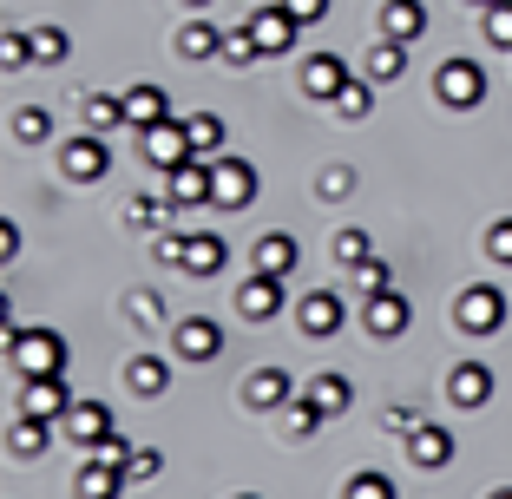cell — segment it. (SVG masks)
<instances>
[{"mask_svg": "<svg viewBox=\"0 0 512 499\" xmlns=\"http://www.w3.org/2000/svg\"><path fill=\"white\" fill-rule=\"evenodd\" d=\"M447 401H453L460 414L486 408V401H493V368H486V362H460V368L447 375Z\"/></svg>", "mask_w": 512, "mask_h": 499, "instance_id": "cell-16", "label": "cell"}, {"mask_svg": "<svg viewBox=\"0 0 512 499\" xmlns=\"http://www.w3.org/2000/svg\"><path fill=\"white\" fill-rule=\"evenodd\" d=\"M125 388H132L138 401H158V394L171 388V362H158V355H132V362H125Z\"/></svg>", "mask_w": 512, "mask_h": 499, "instance_id": "cell-23", "label": "cell"}, {"mask_svg": "<svg viewBox=\"0 0 512 499\" xmlns=\"http://www.w3.org/2000/svg\"><path fill=\"white\" fill-rule=\"evenodd\" d=\"M480 33L493 53H512V0H493V7H480Z\"/></svg>", "mask_w": 512, "mask_h": 499, "instance_id": "cell-32", "label": "cell"}, {"mask_svg": "<svg viewBox=\"0 0 512 499\" xmlns=\"http://www.w3.org/2000/svg\"><path fill=\"white\" fill-rule=\"evenodd\" d=\"M184 7H211V0H184Z\"/></svg>", "mask_w": 512, "mask_h": 499, "instance_id": "cell-52", "label": "cell"}, {"mask_svg": "<svg viewBox=\"0 0 512 499\" xmlns=\"http://www.w3.org/2000/svg\"><path fill=\"white\" fill-rule=\"evenodd\" d=\"M263 178H256L250 158H211V204L217 211H250Z\"/></svg>", "mask_w": 512, "mask_h": 499, "instance_id": "cell-3", "label": "cell"}, {"mask_svg": "<svg viewBox=\"0 0 512 499\" xmlns=\"http://www.w3.org/2000/svg\"><path fill=\"white\" fill-rule=\"evenodd\" d=\"M106 434H112V408H106V401H92V394H79L73 408H66V440L92 454Z\"/></svg>", "mask_w": 512, "mask_h": 499, "instance_id": "cell-14", "label": "cell"}, {"mask_svg": "<svg viewBox=\"0 0 512 499\" xmlns=\"http://www.w3.org/2000/svg\"><path fill=\"white\" fill-rule=\"evenodd\" d=\"M171 348H178V362H217V355H224V322L184 316L178 329H171Z\"/></svg>", "mask_w": 512, "mask_h": 499, "instance_id": "cell-10", "label": "cell"}, {"mask_svg": "<svg viewBox=\"0 0 512 499\" xmlns=\"http://www.w3.org/2000/svg\"><path fill=\"white\" fill-rule=\"evenodd\" d=\"M302 394H309V401H322V408H329V421H335V414H348V401H355L348 375H335V368H329V375H309V388H302Z\"/></svg>", "mask_w": 512, "mask_h": 499, "instance_id": "cell-30", "label": "cell"}, {"mask_svg": "<svg viewBox=\"0 0 512 499\" xmlns=\"http://www.w3.org/2000/svg\"><path fill=\"white\" fill-rule=\"evenodd\" d=\"M486 263L512 270V217H493V224H486Z\"/></svg>", "mask_w": 512, "mask_h": 499, "instance_id": "cell-38", "label": "cell"}, {"mask_svg": "<svg viewBox=\"0 0 512 499\" xmlns=\"http://www.w3.org/2000/svg\"><path fill=\"white\" fill-rule=\"evenodd\" d=\"M184 243H191V230H178V224L151 230V250H158V263H171V270H184Z\"/></svg>", "mask_w": 512, "mask_h": 499, "instance_id": "cell-36", "label": "cell"}, {"mask_svg": "<svg viewBox=\"0 0 512 499\" xmlns=\"http://www.w3.org/2000/svg\"><path fill=\"white\" fill-rule=\"evenodd\" d=\"M316 191L329 197V204H342V197L355 191V171H348V165H329V171H322V184H316Z\"/></svg>", "mask_w": 512, "mask_h": 499, "instance_id": "cell-47", "label": "cell"}, {"mask_svg": "<svg viewBox=\"0 0 512 499\" xmlns=\"http://www.w3.org/2000/svg\"><path fill=\"white\" fill-rule=\"evenodd\" d=\"M46 132H53V112H40V106L14 112V138L20 145H46Z\"/></svg>", "mask_w": 512, "mask_h": 499, "instance_id": "cell-39", "label": "cell"}, {"mask_svg": "<svg viewBox=\"0 0 512 499\" xmlns=\"http://www.w3.org/2000/svg\"><path fill=\"white\" fill-rule=\"evenodd\" d=\"M224 60H230V66H250V60H263V53H256V33H250V20H243V27H224Z\"/></svg>", "mask_w": 512, "mask_h": 499, "instance_id": "cell-37", "label": "cell"}, {"mask_svg": "<svg viewBox=\"0 0 512 499\" xmlns=\"http://www.w3.org/2000/svg\"><path fill=\"white\" fill-rule=\"evenodd\" d=\"M250 33H256V53H263V60H283L289 46H296L302 20L289 14L283 0H263V7H256V14H250Z\"/></svg>", "mask_w": 512, "mask_h": 499, "instance_id": "cell-8", "label": "cell"}, {"mask_svg": "<svg viewBox=\"0 0 512 499\" xmlns=\"http://www.w3.org/2000/svg\"><path fill=\"white\" fill-rule=\"evenodd\" d=\"M79 112H86L92 132H132V119H125V92H119V99H112V92H86V106H79Z\"/></svg>", "mask_w": 512, "mask_h": 499, "instance_id": "cell-28", "label": "cell"}, {"mask_svg": "<svg viewBox=\"0 0 512 499\" xmlns=\"http://www.w3.org/2000/svg\"><path fill=\"white\" fill-rule=\"evenodd\" d=\"M171 211H178V197L151 191V197H132V204H125V224H132V230H165Z\"/></svg>", "mask_w": 512, "mask_h": 499, "instance_id": "cell-26", "label": "cell"}, {"mask_svg": "<svg viewBox=\"0 0 512 499\" xmlns=\"http://www.w3.org/2000/svg\"><path fill=\"white\" fill-rule=\"evenodd\" d=\"M375 27L388 33V40H401V46H414L427 33V0H381V14H375Z\"/></svg>", "mask_w": 512, "mask_h": 499, "instance_id": "cell-18", "label": "cell"}, {"mask_svg": "<svg viewBox=\"0 0 512 499\" xmlns=\"http://www.w3.org/2000/svg\"><path fill=\"white\" fill-rule=\"evenodd\" d=\"M46 440H53V421H40V414H20V408H14V427H7V454H14V460H33V454H46Z\"/></svg>", "mask_w": 512, "mask_h": 499, "instance_id": "cell-24", "label": "cell"}, {"mask_svg": "<svg viewBox=\"0 0 512 499\" xmlns=\"http://www.w3.org/2000/svg\"><path fill=\"white\" fill-rule=\"evenodd\" d=\"M138 158H145L151 171H178L184 158H191V132H184V119H158L138 132Z\"/></svg>", "mask_w": 512, "mask_h": 499, "instance_id": "cell-6", "label": "cell"}, {"mask_svg": "<svg viewBox=\"0 0 512 499\" xmlns=\"http://www.w3.org/2000/svg\"><path fill=\"white\" fill-rule=\"evenodd\" d=\"M217 53H224V27H211V20L178 27V60H217Z\"/></svg>", "mask_w": 512, "mask_h": 499, "instance_id": "cell-25", "label": "cell"}, {"mask_svg": "<svg viewBox=\"0 0 512 499\" xmlns=\"http://www.w3.org/2000/svg\"><path fill=\"white\" fill-rule=\"evenodd\" d=\"M322 421H329V408H322V401H309V394H296V401H289V434H316Z\"/></svg>", "mask_w": 512, "mask_h": 499, "instance_id": "cell-40", "label": "cell"}, {"mask_svg": "<svg viewBox=\"0 0 512 499\" xmlns=\"http://www.w3.org/2000/svg\"><path fill=\"white\" fill-rule=\"evenodd\" d=\"M165 178H171L165 191L178 197V211H197V204H211V158H197V152H191L178 171H165Z\"/></svg>", "mask_w": 512, "mask_h": 499, "instance_id": "cell-17", "label": "cell"}, {"mask_svg": "<svg viewBox=\"0 0 512 499\" xmlns=\"http://www.w3.org/2000/svg\"><path fill=\"white\" fill-rule=\"evenodd\" d=\"M486 66L480 60H467V53H453V60H440V73H434V99L447 112H473V106H486Z\"/></svg>", "mask_w": 512, "mask_h": 499, "instance_id": "cell-2", "label": "cell"}, {"mask_svg": "<svg viewBox=\"0 0 512 499\" xmlns=\"http://www.w3.org/2000/svg\"><path fill=\"white\" fill-rule=\"evenodd\" d=\"M7 362L14 375H66V335L60 329H14L7 335Z\"/></svg>", "mask_w": 512, "mask_h": 499, "instance_id": "cell-1", "label": "cell"}, {"mask_svg": "<svg viewBox=\"0 0 512 499\" xmlns=\"http://www.w3.org/2000/svg\"><path fill=\"white\" fill-rule=\"evenodd\" d=\"M342 322H348V309H342L335 289H309V296H296V329L309 335V342H329Z\"/></svg>", "mask_w": 512, "mask_h": 499, "instance_id": "cell-9", "label": "cell"}, {"mask_svg": "<svg viewBox=\"0 0 512 499\" xmlns=\"http://www.w3.org/2000/svg\"><path fill=\"white\" fill-rule=\"evenodd\" d=\"M283 303H289V296H283V276H276V270H256V263H250V276L237 283V316L243 322H276V316H283Z\"/></svg>", "mask_w": 512, "mask_h": 499, "instance_id": "cell-7", "label": "cell"}, {"mask_svg": "<svg viewBox=\"0 0 512 499\" xmlns=\"http://www.w3.org/2000/svg\"><path fill=\"white\" fill-rule=\"evenodd\" d=\"M60 171H66V184H99L112 171V145H106V132H79V138H66L60 145Z\"/></svg>", "mask_w": 512, "mask_h": 499, "instance_id": "cell-4", "label": "cell"}, {"mask_svg": "<svg viewBox=\"0 0 512 499\" xmlns=\"http://www.w3.org/2000/svg\"><path fill=\"white\" fill-rule=\"evenodd\" d=\"M184 132H191V152L197 158H224V119H217V112H191Z\"/></svg>", "mask_w": 512, "mask_h": 499, "instance_id": "cell-31", "label": "cell"}, {"mask_svg": "<svg viewBox=\"0 0 512 499\" xmlns=\"http://www.w3.org/2000/svg\"><path fill=\"white\" fill-rule=\"evenodd\" d=\"M125 467H112V460H99V454H86V467H79V480H73V493L79 499H112V493H125Z\"/></svg>", "mask_w": 512, "mask_h": 499, "instance_id": "cell-22", "label": "cell"}, {"mask_svg": "<svg viewBox=\"0 0 512 499\" xmlns=\"http://www.w3.org/2000/svg\"><path fill=\"white\" fill-rule=\"evenodd\" d=\"M0 257H20V224H0Z\"/></svg>", "mask_w": 512, "mask_h": 499, "instance_id": "cell-50", "label": "cell"}, {"mask_svg": "<svg viewBox=\"0 0 512 499\" xmlns=\"http://www.w3.org/2000/svg\"><path fill=\"white\" fill-rule=\"evenodd\" d=\"M407 322H414V309H407L401 289H381V296H368V303H362V329L375 335V342H394V335H407Z\"/></svg>", "mask_w": 512, "mask_h": 499, "instance_id": "cell-13", "label": "cell"}, {"mask_svg": "<svg viewBox=\"0 0 512 499\" xmlns=\"http://www.w3.org/2000/svg\"><path fill=\"white\" fill-rule=\"evenodd\" d=\"M401 73H407V46L381 33V40L368 46V79H375V86H388V79H401Z\"/></svg>", "mask_w": 512, "mask_h": 499, "instance_id": "cell-29", "label": "cell"}, {"mask_svg": "<svg viewBox=\"0 0 512 499\" xmlns=\"http://www.w3.org/2000/svg\"><path fill=\"white\" fill-rule=\"evenodd\" d=\"M73 401L79 394L66 388V375H27V388H20V414H40V421H66Z\"/></svg>", "mask_w": 512, "mask_h": 499, "instance_id": "cell-11", "label": "cell"}, {"mask_svg": "<svg viewBox=\"0 0 512 499\" xmlns=\"http://www.w3.org/2000/svg\"><path fill=\"white\" fill-rule=\"evenodd\" d=\"M125 316H132V322H145V329H151V322H165V296H158V289H138L132 303H125Z\"/></svg>", "mask_w": 512, "mask_h": 499, "instance_id": "cell-44", "label": "cell"}, {"mask_svg": "<svg viewBox=\"0 0 512 499\" xmlns=\"http://www.w3.org/2000/svg\"><path fill=\"white\" fill-rule=\"evenodd\" d=\"M158 473H165V454H158V447H138L132 460H125V480L132 486H145V480H158Z\"/></svg>", "mask_w": 512, "mask_h": 499, "instance_id": "cell-42", "label": "cell"}, {"mask_svg": "<svg viewBox=\"0 0 512 499\" xmlns=\"http://www.w3.org/2000/svg\"><path fill=\"white\" fill-rule=\"evenodd\" d=\"M421 421H427V414H421V408H407V401H394V408H381V427H388V434H401V440L414 434Z\"/></svg>", "mask_w": 512, "mask_h": 499, "instance_id": "cell-45", "label": "cell"}, {"mask_svg": "<svg viewBox=\"0 0 512 499\" xmlns=\"http://www.w3.org/2000/svg\"><path fill=\"white\" fill-rule=\"evenodd\" d=\"M375 257V243H368V230H335V263H348V270H355V263H368Z\"/></svg>", "mask_w": 512, "mask_h": 499, "instance_id": "cell-35", "label": "cell"}, {"mask_svg": "<svg viewBox=\"0 0 512 499\" xmlns=\"http://www.w3.org/2000/svg\"><path fill=\"white\" fill-rule=\"evenodd\" d=\"M453 322L467 335H493L499 322H506V289H493V283H467L460 296H453Z\"/></svg>", "mask_w": 512, "mask_h": 499, "instance_id": "cell-5", "label": "cell"}, {"mask_svg": "<svg viewBox=\"0 0 512 499\" xmlns=\"http://www.w3.org/2000/svg\"><path fill=\"white\" fill-rule=\"evenodd\" d=\"M92 454H99V460H112V467H125V460H132V454H138V447H132V440H125V434H119V427H112V434H106V440H99V447H92Z\"/></svg>", "mask_w": 512, "mask_h": 499, "instance_id": "cell-48", "label": "cell"}, {"mask_svg": "<svg viewBox=\"0 0 512 499\" xmlns=\"http://www.w3.org/2000/svg\"><path fill=\"white\" fill-rule=\"evenodd\" d=\"M27 60H33V33L7 27V33H0V66H7V73H20Z\"/></svg>", "mask_w": 512, "mask_h": 499, "instance_id": "cell-41", "label": "cell"}, {"mask_svg": "<svg viewBox=\"0 0 512 499\" xmlns=\"http://www.w3.org/2000/svg\"><path fill=\"white\" fill-rule=\"evenodd\" d=\"M355 289H362V303H368V296H381V289H394V283H388V263H381V257L355 263Z\"/></svg>", "mask_w": 512, "mask_h": 499, "instance_id": "cell-43", "label": "cell"}, {"mask_svg": "<svg viewBox=\"0 0 512 499\" xmlns=\"http://www.w3.org/2000/svg\"><path fill=\"white\" fill-rule=\"evenodd\" d=\"M348 499H394V480L388 473H355V480H348Z\"/></svg>", "mask_w": 512, "mask_h": 499, "instance_id": "cell-46", "label": "cell"}, {"mask_svg": "<svg viewBox=\"0 0 512 499\" xmlns=\"http://www.w3.org/2000/svg\"><path fill=\"white\" fill-rule=\"evenodd\" d=\"M460 7H493V0H460Z\"/></svg>", "mask_w": 512, "mask_h": 499, "instance_id": "cell-51", "label": "cell"}, {"mask_svg": "<svg viewBox=\"0 0 512 499\" xmlns=\"http://www.w3.org/2000/svg\"><path fill=\"white\" fill-rule=\"evenodd\" d=\"M125 119H132V132H145V125L171 119V99H165V86H151V79L125 86Z\"/></svg>", "mask_w": 512, "mask_h": 499, "instance_id": "cell-21", "label": "cell"}, {"mask_svg": "<svg viewBox=\"0 0 512 499\" xmlns=\"http://www.w3.org/2000/svg\"><path fill=\"white\" fill-rule=\"evenodd\" d=\"M335 112H342V119H368V112H375V79H348V86L335 92Z\"/></svg>", "mask_w": 512, "mask_h": 499, "instance_id": "cell-33", "label": "cell"}, {"mask_svg": "<svg viewBox=\"0 0 512 499\" xmlns=\"http://www.w3.org/2000/svg\"><path fill=\"white\" fill-rule=\"evenodd\" d=\"M250 263H256V270H276V276H289V270H296V237H289V230H270V237H256Z\"/></svg>", "mask_w": 512, "mask_h": 499, "instance_id": "cell-27", "label": "cell"}, {"mask_svg": "<svg viewBox=\"0 0 512 499\" xmlns=\"http://www.w3.org/2000/svg\"><path fill=\"white\" fill-rule=\"evenodd\" d=\"M66 53H73L66 27H33V60H40V66H60Z\"/></svg>", "mask_w": 512, "mask_h": 499, "instance_id": "cell-34", "label": "cell"}, {"mask_svg": "<svg viewBox=\"0 0 512 499\" xmlns=\"http://www.w3.org/2000/svg\"><path fill=\"white\" fill-rule=\"evenodd\" d=\"M296 401V381H289V368H256V375H243V408L250 414H276Z\"/></svg>", "mask_w": 512, "mask_h": 499, "instance_id": "cell-12", "label": "cell"}, {"mask_svg": "<svg viewBox=\"0 0 512 499\" xmlns=\"http://www.w3.org/2000/svg\"><path fill=\"white\" fill-rule=\"evenodd\" d=\"M230 263V243L217 237V230H191V243H184V276H224Z\"/></svg>", "mask_w": 512, "mask_h": 499, "instance_id": "cell-20", "label": "cell"}, {"mask_svg": "<svg viewBox=\"0 0 512 499\" xmlns=\"http://www.w3.org/2000/svg\"><path fill=\"white\" fill-rule=\"evenodd\" d=\"M407 460H414V467H427V473H440L453 460V434L440 421H421L414 434H407Z\"/></svg>", "mask_w": 512, "mask_h": 499, "instance_id": "cell-19", "label": "cell"}, {"mask_svg": "<svg viewBox=\"0 0 512 499\" xmlns=\"http://www.w3.org/2000/svg\"><path fill=\"white\" fill-rule=\"evenodd\" d=\"M296 79H302V92H309V99H329V106H335V92H342L355 73H348V60H342V53H309Z\"/></svg>", "mask_w": 512, "mask_h": 499, "instance_id": "cell-15", "label": "cell"}, {"mask_svg": "<svg viewBox=\"0 0 512 499\" xmlns=\"http://www.w3.org/2000/svg\"><path fill=\"white\" fill-rule=\"evenodd\" d=\"M283 7L302 20V27H316V20H329V0H283Z\"/></svg>", "mask_w": 512, "mask_h": 499, "instance_id": "cell-49", "label": "cell"}]
</instances>
